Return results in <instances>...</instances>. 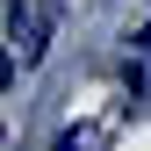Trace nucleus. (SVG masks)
<instances>
[{
    "label": "nucleus",
    "instance_id": "1",
    "mask_svg": "<svg viewBox=\"0 0 151 151\" xmlns=\"http://www.w3.org/2000/svg\"><path fill=\"white\" fill-rule=\"evenodd\" d=\"M43 36H50V7L43 0H7V50L22 65L43 58Z\"/></svg>",
    "mask_w": 151,
    "mask_h": 151
},
{
    "label": "nucleus",
    "instance_id": "2",
    "mask_svg": "<svg viewBox=\"0 0 151 151\" xmlns=\"http://www.w3.org/2000/svg\"><path fill=\"white\" fill-rule=\"evenodd\" d=\"M50 151H101V129H93V122H79V129H65Z\"/></svg>",
    "mask_w": 151,
    "mask_h": 151
}]
</instances>
